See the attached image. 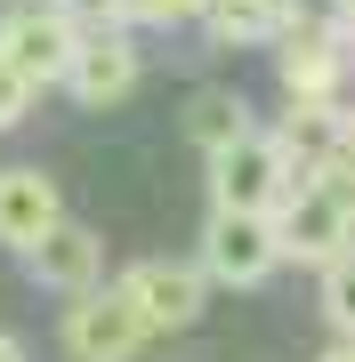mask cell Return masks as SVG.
Wrapping results in <instances>:
<instances>
[{
    "mask_svg": "<svg viewBox=\"0 0 355 362\" xmlns=\"http://www.w3.org/2000/svg\"><path fill=\"white\" fill-rule=\"evenodd\" d=\"M339 73H347V57H339V40L323 25H291L283 33V97H291V113H331Z\"/></svg>",
    "mask_w": 355,
    "mask_h": 362,
    "instance_id": "8",
    "label": "cell"
},
{
    "mask_svg": "<svg viewBox=\"0 0 355 362\" xmlns=\"http://www.w3.org/2000/svg\"><path fill=\"white\" fill-rule=\"evenodd\" d=\"M275 242H283V266H331L355 250V209L307 177L275 202Z\"/></svg>",
    "mask_w": 355,
    "mask_h": 362,
    "instance_id": "2",
    "label": "cell"
},
{
    "mask_svg": "<svg viewBox=\"0 0 355 362\" xmlns=\"http://www.w3.org/2000/svg\"><path fill=\"white\" fill-rule=\"evenodd\" d=\"M33 97H40V89H33V81H25V73H16V65H0V137H9V129H16V121H25V113H33Z\"/></svg>",
    "mask_w": 355,
    "mask_h": 362,
    "instance_id": "14",
    "label": "cell"
},
{
    "mask_svg": "<svg viewBox=\"0 0 355 362\" xmlns=\"http://www.w3.org/2000/svg\"><path fill=\"white\" fill-rule=\"evenodd\" d=\"M121 290H130V306L145 314V330H186V322H202V298H210V274L202 266H186V258H145L121 274Z\"/></svg>",
    "mask_w": 355,
    "mask_h": 362,
    "instance_id": "6",
    "label": "cell"
},
{
    "mask_svg": "<svg viewBox=\"0 0 355 362\" xmlns=\"http://www.w3.org/2000/svg\"><path fill=\"white\" fill-rule=\"evenodd\" d=\"M73 40H81V16L65 0H33V8L0 16V65H16L33 89H49V81H65V65H73Z\"/></svg>",
    "mask_w": 355,
    "mask_h": 362,
    "instance_id": "3",
    "label": "cell"
},
{
    "mask_svg": "<svg viewBox=\"0 0 355 362\" xmlns=\"http://www.w3.org/2000/svg\"><path fill=\"white\" fill-rule=\"evenodd\" d=\"M25 266H33V282L40 290H65V298H81V290H97L106 282V242H97L89 226H73V218H57L40 242L25 250Z\"/></svg>",
    "mask_w": 355,
    "mask_h": 362,
    "instance_id": "9",
    "label": "cell"
},
{
    "mask_svg": "<svg viewBox=\"0 0 355 362\" xmlns=\"http://www.w3.org/2000/svg\"><path fill=\"white\" fill-rule=\"evenodd\" d=\"M137 73H145V57H137V40H130V25H97V33H81L73 40V65H65V89L81 97V105H121L137 89Z\"/></svg>",
    "mask_w": 355,
    "mask_h": 362,
    "instance_id": "7",
    "label": "cell"
},
{
    "mask_svg": "<svg viewBox=\"0 0 355 362\" xmlns=\"http://www.w3.org/2000/svg\"><path fill=\"white\" fill-rule=\"evenodd\" d=\"M347 25H355V0H347Z\"/></svg>",
    "mask_w": 355,
    "mask_h": 362,
    "instance_id": "18",
    "label": "cell"
},
{
    "mask_svg": "<svg viewBox=\"0 0 355 362\" xmlns=\"http://www.w3.org/2000/svg\"><path fill=\"white\" fill-rule=\"evenodd\" d=\"M202 0H106V25H186Z\"/></svg>",
    "mask_w": 355,
    "mask_h": 362,
    "instance_id": "13",
    "label": "cell"
},
{
    "mask_svg": "<svg viewBox=\"0 0 355 362\" xmlns=\"http://www.w3.org/2000/svg\"><path fill=\"white\" fill-rule=\"evenodd\" d=\"M57 218H65V194L49 169H0V250H33Z\"/></svg>",
    "mask_w": 355,
    "mask_h": 362,
    "instance_id": "10",
    "label": "cell"
},
{
    "mask_svg": "<svg viewBox=\"0 0 355 362\" xmlns=\"http://www.w3.org/2000/svg\"><path fill=\"white\" fill-rule=\"evenodd\" d=\"M145 338L154 330H145V314L130 306L121 282H97V290H81L65 306V354L73 362H130Z\"/></svg>",
    "mask_w": 355,
    "mask_h": 362,
    "instance_id": "5",
    "label": "cell"
},
{
    "mask_svg": "<svg viewBox=\"0 0 355 362\" xmlns=\"http://www.w3.org/2000/svg\"><path fill=\"white\" fill-rule=\"evenodd\" d=\"M323 322L339 330V338H355V250L323 266Z\"/></svg>",
    "mask_w": 355,
    "mask_h": 362,
    "instance_id": "12",
    "label": "cell"
},
{
    "mask_svg": "<svg viewBox=\"0 0 355 362\" xmlns=\"http://www.w3.org/2000/svg\"><path fill=\"white\" fill-rule=\"evenodd\" d=\"M323 362H355V338H339V346H331V354H323Z\"/></svg>",
    "mask_w": 355,
    "mask_h": 362,
    "instance_id": "16",
    "label": "cell"
},
{
    "mask_svg": "<svg viewBox=\"0 0 355 362\" xmlns=\"http://www.w3.org/2000/svg\"><path fill=\"white\" fill-rule=\"evenodd\" d=\"M210 282L226 290H259L266 274L283 266V242H275V218L266 209H210L202 226V258H194Z\"/></svg>",
    "mask_w": 355,
    "mask_h": 362,
    "instance_id": "1",
    "label": "cell"
},
{
    "mask_svg": "<svg viewBox=\"0 0 355 362\" xmlns=\"http://www.w3.org/2000/svg\"><path fill=\"white\" fill-rule=\"evenodd\" d=\"M210 194H218V209H266V218H275V202L291 194L283 137L242 129L235 145H218V153H210Z\"/></svg>",
    "mask_w": 355,
    "mask_h": 362,
    "instance_id": "4",
    "label": "cell"
},
{
    "mask_svg": "<svg viewBox=\"0 0 355 362\" xmlns=\"http://www.w3.org/2000/svg\"><path fill=\"white\" fill-rule=\"evenodd\" d=\"M0 362H33V354H25V338H9V330H0Z\"/></svg>",
    "mask_w": 355,
    "mask_h": 362,
    "instance_id": "15",
    "label": "cell"
},
{
    "mask_svg": "<svg viewBox=\"0 0 355 362\" xmlns=\"http://www.w3.org/2000/svg\"><path fill=\"white\" fill-rule=\"evenodd\" d=\"M242 129H259V121H250V105H242L235 89H194V97H186V137H194L202 153L235 145Z\"/></svg>",
    "mask_w": 355,
    "mask_h": 362,
    "instance_id": "11",
    "label": "cell"
},
{
    "mask_svg": "<svg viewBox=\"0 0 355 362\" xmlns=\"http://www.w3.org/2000/svg\"><path fill=\"white\" fill-rule=\"evenodd\" d=\"M339 129H347V137H355V105H347V113H339Z\"/></svg>",
    "mask_w": 355,
    "mask_h": 362,
    "instance_id": "17",
    "label": "cell"
}]
</instances>
